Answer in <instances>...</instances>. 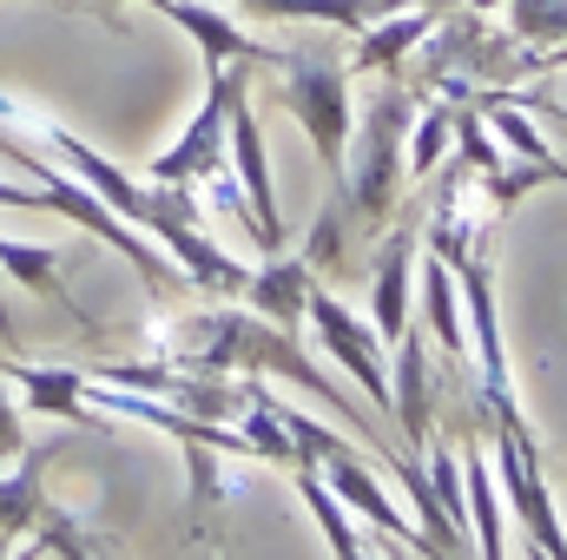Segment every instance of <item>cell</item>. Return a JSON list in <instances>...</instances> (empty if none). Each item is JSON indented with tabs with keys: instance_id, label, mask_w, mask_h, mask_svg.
<instances>
[{
	"instance_id": "6da1fadb",
	"label": "cell",
	"mask_w": 567,
	"mask_h": 560,
	"mask_svg": "<svg viewBox=\"0 0 567 560\" xmlns=\"http://www.w3.org/2000/svg\"><path fill=\"white\" fill-rule=\"evenodd\" d=\"M7 113L20 120V133L40 145H53L60 158H73V172L120 211V218H133L145 238L165 251V258H178L185 265V278L198 283V290H212V297H245L251 290V271L245 265H231L212 238H205V225H198V198H192V185H140V178H126L106 152H93V145L80 139V133H66V126H53V120H40L33 106H13L7 100Z\"/></svg>"
},
{
	"instance_id": "9a60e30c",
	"label": "cell",
	"mask_w": 567,
	"mask_h": 560,
	"mask_svg": "<svg viewBox=\"0 0 567 560\" xmlns=\"http://www.w3.org/2000/svg\"><path fill=\"white\" fill-rule=\"evenodd\" d=\"M290 481H297V495L310 501V515H317V528H323V541H330V554H343V560H357L363 554V541H357V528H350V515H343V501H337V488L317 475V462L297 448V462L284 468Z\"/></svg>"
},
{
	"instance_id": "7a4b0ae2",
	"label": "cell",
	"mask_w": 567,
	"mask_h": 560,
	"mask_svg": "<svg viewBox=\"0 0 567 560\" xmlns=\"http://www.w3.org/2000/svg\"><path fill=\"white\" fill-rule=\"evenodd\" d=\"M475 422L488 428V462H495V481H502L515 521L528 528V548L542 560H567L561 515H555L548 475H542V442L522 416V396L515 390H475Z\"/></svg>"
},
{
	"instance_id": "3957f363",
	"label": "cell",
	"mask_w": 567,
	"mask_h": 560,
	"mask_svg": "<svg viewBox=\"0 0 567 560\" xmlns=\"http://www.w3.org/2000/svg\"><path fill=\"white\" fill-rule=\"evenodd\" d=\"M410 93L396 73H383V93L370 100L363 126H357V158L343 165V211H350V231H383L396 211H403V139H410Z\"/></svg>"
},
{
	"instance_id": "9c48e42d",
	"label": "cell",
	"mask_w": 567,
	"mask_h": 560,
	"mask_svg": "<svg viewBox=\"0 0 567 560\" xmlns=\"http://www.w3.org/2000/svg\"><path fill=\"white\" fill-rule=\"evenodd\" d=\"M145 7H158L172 27H185V33L198 40L205 66H231V60L265 66V60H271V40H251V33H245L238 20H225L218 7H198V0H145Z\"/></svg>"
},
{
	"instance_id": "30bf717a",
	"label": "cell",
	"mask_w": 567,
	"mask_h": 560,
	"mask_svg": "<svg viewBox=\"0 0 567 560\" xmlns=\"http://www.w3.org/2000/svg\"><path fill=\"white\" fill-rule=\"evenodd\" d=\"M390 370H396V383H390V409L403 416L410 455H423L429 448V396H435V370H429V336L416 330V323H403V336H396V350H390Z\"/></svg>"
},
{
	"instance_id": "e0dca14e",
	"label": "cell",
	"mask_w": 567,
	"mask_h": 560,
	"mask_svg": "<svg viewBox=\"0 0 567 560\" xmlns=\"http://www.w3.org/2000/svg\"><path fill=\"white\" fill-rule=\"evenodd\" d=\"M27 455V428H20V409L7 403V370H0V462Z\"/></svg>"
},
{
	"instance_id": "277c9868",
	"label": "cell",
	"mask_w": 567,
	"mask_h": 560,
	"mask_svg": "<svg viewBox=\"0 0 567 560\" xmlns=\"http://www.w3.org/2000/svg\"><path fill=\"white\" fill-rule=\"evenodd\" d=\"M265 73H278V100L310 133L323 172H330V191H337L343 165H350V60L317 40H297V46H271Z\"/></svg>"
},
{
	"instance_id": "52a82bcc",
	"label": "cell",
	"mask_w": 567,
	"mask_h": 560,
	"mask_svg": "<svg viewBox=\"0 0 567 560\" xmlns=\"http://www.w3.org/2000/svg\"><path fill=\"white\" fill-rule=\"evenodd\" d=\"M303 323L317 330V343L330 350V363H343L350 376H357V390L377 403V409H390V343L377 336V323H357L330 290H317L310 283V310H303Z\"/></svg>"
},
{
	"instance_id": "7c38bea8",
	"label": "cell",
	"mask_w": 567,
	"mask_h": 560,
	"mask_svg": "<svg viewBox=\"0 0 567 560\" xmlns=\"http://www.w3.org/2000/svg\"><path fill=\"white\" fill-rule=\"evenodd\" d=\"M0 278H20L33 297H53L66 317H86V310L73 303L66 278H60V251H53V245H20V238H0ZM0 343L13 350V317H7V297H0Z\"/></svg>"
},
{
	"instance_id": "8fae6325",
	"label": "cell",
	"mask_w": 567,
	"mask_h": 560,
	"mask_svg": "<svg viewBox=\"0 0 567 560\" xmlns=\"http://www.w3.org/2000/svg\"><path fill=\"white\" fill-rule=\"evenodd\" d=\"M462 495H468V528H475V554L502 560L508 541H502V481H495V462L482 448L475 428H462Z\"/></svg>"
},
{
	"instance_id": "ba28073f",
	"label": "cell",
	"mask_w": 567,
	"mask_h": 560,
	"mask_svg": "<svg viewBox=\"0 0 567 560\" xmlns=\"http://www.w3.org/2000/svg\"><path fill=\"white\" fill-rule=\"evenodd\" d=\"M231 165L245 178V198H251V231L265 251H284V218H278V198H271V165H265V126H258V106L251 93L231 106Z\"/></svg>"
},
{
	"instance_id": "8992f818",
	"label": "cell",
	"mask_w": 567,
	"mask_h": 560,
	"mask_svg": "<svg viewBox=\"0 0 567 560\" xmlns=\"http://www.w3.org/2000/svg\"><path fill=\"white\" fill-rule=\"evenodd\" d=\"M251 73L258 66H245V60H231V66H205V106H198V120L178 133V145H165L158 158H152V178L158 185H212V178H225V165H231V106L251 93Z\"/></svg>"
},
{
	"instance_id": "5b68a950",
	"label": "cell",
	"mask_w": 567,
	"mask_h": 560,
	"mask_svg": "<svg viewBox=\"0 0 567 560\" xmlns=\"http://www.w3.org/2000/svg\"><path fill=\"white\" fill-rule=\"evenodd\" d=\"M258 390H265V383H258ZM265 403H271V416L290 428V442L317 462V475L337 488V501H343V508H357L370 528H383V535H390V548H403V554H435L423 528H416V521H410L390 495H383V475H377V468H370V462H363L343 435H337V428H323L317 416L290 409V403H284V396H271V390H265Z\"/></svg>"
},
{
	"instance_id": "5bb4252c",
	"label": "cell",
	"mask_w": 567,
	"mask_h": 560,
	"mask_svg": "<svg viewBox=\"0 0 567 560\" xmlns=\"http://www.w3.org/2000/svg\"><path fill=\"white\" fill-rule=\"evenodd\" d=\"M423 265V317H429V336H435V350L449 356V363H462V350H468V330H462V303H455V271L423 251L416 258Z\"/></svg>"
},
{
	"instance_id": "2e32d148",
	"label": "cell",
	"mask_w": 567,
	"mask_h": 560,
	"mask_svg": "<svg viewBox=\"0 0 567 560\" xmlns=\"http://www.w3.org/2000/svg\"><path fill=\"white\" fill-rule=\"evenodd\" d=\"M455 139V106H429L423 126H416V139H410V172L429 178L435 165H442V145Z\"/></svg>"
},
{
	"instance_id": "4fadbf2b",
	"label": "cell",
	"mask_w": 567,
	"mask_h": 560,
	"mask_svg": "<svg viewBox=\"0 0 567 560\" xmlns=\"http://www.w3.org/2000/svg\"><path fill=\"white\" fill-rule=\"evenodd\" d=\"M310 283H317V271H310V258H303V251H297V258H271L265 271H251L245 303H251L258 317H271L278 330L297 336V323H303V310H310Z\"/></svg>"
}]
</instances>
